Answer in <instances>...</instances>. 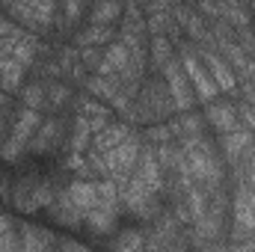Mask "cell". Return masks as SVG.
<instances>
[{
    "instance_id": "1",
    "label": "cell",
    "mask_w": 255,
    "mask_h": 252,
    "mask_svg": "<svg viewBox=\"0 0 255 252\" xmlns=\"http://www.w3.org/2000/svg\"><path fill=\"white\" fill-rule=\"evenodd\" d=\"M178 107H175V98L166 86V80L154 71H148V77L142 80L133 104H130V113H128V125L133 127H145L154 125V122H166L169 116H175Z\"/></svg>"
},
{
    "instance_id": "2",
    "label": "cell",
    "mask_w": 255,
    "mask_h": 252,
    "mask_svg": "<svg viewBox=\"0 0 255 252\" xmlns=\"http://www.w3.org/2000/svg\"><path fill=\"white\" fill-rule=\"evenodd\" d=\"M3 12L36 36H51L60 21V0H9Z\"/></svg>"
},
{
    "instance_id": "3",
    "label": "cell",
    "mask_w": 255,
    "mask_h": 252,
    "mask_svg": "<svg viewBox=\"0 0 255 252\" xmlns=\"http://www.w3.org/2000/svg\"><path fill=\"white\" fill-rule=\"evenodd\" d=\"M119 217H122V199H119V187L113 178H98V202L95 208L86 214L83 220V229L92 235V238H107L116 232L119 226Z\"/></svg>"
},
{
    "instance_id": "4",
    "label": "cell",
    "mask_w": 255,
    "mask_h": 252,
    "mask_svg": "<svg viewBox=\"0 0 255 252\" xmlns=\"http://www.w3.org/2000/svg\"><path fill=\"white\" fill-rule=\"evenodd\" d=\"M42 119H45L42 110H33V107L18 104V110H15V116H12V125L6 127V133L0 136V157L9 160V163L21 160V157L27 154V145H30L33 133L42 125Z\"/></svg>"
},
{
    "instance_id": "5",
    "label": "cell",
    "mask_w": 255,
    "mask_h": 252,
    "mask_svg": "<svg viewBox=\"0 0 255 252\" xmlns=\"http://www.w3.org/2000/svg\"><path fill=\"white\" fill-rule=\"evenodd\" d=\"M142 133L139 130H133L128 139H122L116 148H110V151H104V160H107V169H110V178L116 181V184H122L128 181L130 175H133V169H136V160H139V151H142Z\"/></svg>"
},
{
    "instance_id": "6",
    "label": "cell",
    "mask_w": 255,
    "mask_h": 252,
    "mask_svg": "<svg viewBox=\"0 0 255 252\" xmlns=\"http://www.w3.org/2000/svg\"><path fill=\"white\" fill-rule=\"evenodd\" d=\"M196 51H199V60L205 63V68L211 71L214 83L220 86V92L238 101V98H241V80H238V74L232 71V65L223 60V54H220L217 48H211V45H196Z\"/></svg>"
},
{
    "instance_id": "7",
    "label": "cell",
    "mask_w": 255,
    "mask_h": 252,
    "mask_svg": "<svg viewBox=\"0 0 255 252\" xmlns=\"http://www.w3.org/2000/svg\"><path fill=\"white\" fill-rule=\"evenodd\" d=\"M160 77L166 80V86H169V92H172L178 110H193V107H199V98H196V92H193V86H190V77H187V71H184V65H181L178 57L160 71Z\"/></svg>"
},
{
    "instance_id": "8",
    "label": "cell",
    "mask_w": 255,
    "mask_h": 252,
    "mask_svg": "<svg viewBox=\"0 0 255 252\" xmlns=\"http://www.w3.org/2000/svg\"><path fill=\"white\" fill-rule=\"evenodd\" d=\"M63 136H65V145H68V127H65L63 116H48L42 119L39 130L33 133L30 145H27V154H48V151H57L63 145Z\"/></svg>"
},
{
    "instance_id": "9",
    "label": "cell",
    "mask_w": 255,
    "mask_h": 252,
    "mask_svg": "<svg viewBox=\"0 0 255 252\" xmlns=\"http://www.w3.org/2000/svg\"><path fill=\"white\" fill-rule=\"evenodd\" d=\"M205 122L214 133H226V130H235L241 127V119H238V101L229 98V95H217L214 101L205 104Z\"/></svg>"
},
{
    "instance_id": "10",
    "label": "cell",
    "mask_w": 255,
    "mask_h": 252,
    "mask_svg": "<svg viewBox=\"0 0 255 252\" xmlns=\"http://www.w3.org/2000/svg\"><path fill=\"white\" fill-rule=\"evenodd\" d=\"M255 142V133H250L247 127H235V130H226V133H217V148L223 154V163L232 166L244 157V151Z\"/></svg>"
},
{
    "instance_id": "11",
    "label": "cell",
    "mask_w": 255,
    "mask_h": 252,
    "mask_svg": "<svg viewBox=\"0 0 255 252\" xmlns=\"http://www.w3.org/2000/svg\"><path fill=\"white\" fill-rule=\"evenodd\" d=\"M116 36H119L116 24H86L83 30L71 36V45L74 48H107Z\"/></svg>"
},
{
    "instance_id": "12",
    "label": "cell",
    "mask_w": 255,
    "mask_h": 252,
    "mask_svg": "<svg viewBox=\"0 0 255 252\" xmlns=\"http://www.w3.org/2000/svg\"><path fill=\"white\" fill-rule=\"evenodd\" d=\"M217 51L223 54V60L232 65V71L238 74V80H247V77H255V57H250L235 39H229V42H220L217 45Z\"/></svg>"
},
{
    "instance_id": "13",
    "label": "cell",
    "mask_w": 255,
    "mask_h": 252,
    "mask_svg": "<svg viewBox=\"0 0 255 252\" xmlns=\"http://www.w3.org/2000/svg\"><path fill=\"white\" fill-rule=\"evenodd\" d=\"M133 130H136V127L128 125L125 119H113V122H107L101 130L92 133V145H89V148H95V151H110V148H116L122 139H128Z\"/></svg>"
},
{
    "instance_id": "14",
    "label": "cell",
    "mask_w": 255,
    "mask_h": 252,
    "mask_svg": "<svg viewBox=\"0 0 255 252\" xmlns=\"http://www.w3.org/2000/svg\"><path fill=\"white\" fill-rule=\"evenodd\" d=\"M18 235H21V250L27 252L57 250V235L51 229H39L33 223H18Z\"/></svg>"
},
{
    "instance_id": "15",
    "label": "cell",
    "mask_w": 255,
    "mask_h": 252,
    "mask_svg": "<svg viewBox=\"0 0 255 252\" xmlns=\"http://www.w3.org/2000/svg\"><path fill=\"white\" fill-rule=\"evenodd\" d=\"M175 57H178V51L169 36H148V71L160 74Z\"/></svg>"
},
{
    "instance_id": "16",
    "label": "cell",
    "mask_w": 255,
    "mask_h": 252,
    "mask_svg": "<svg viewBox=\"0 0 255 252\" xmlns=\"http://www.w3.org/2000/svg\"><path fill=\"white\" fill-rule=\"evenodd\" d=\"M27 68L18 63L15 57H0V89H6L9 95H18V89L27 80Z\"/></svg>"
},
{
    "instance_id": "17",
    "label": "cell",
    "mask_w": 255,
    "mask_h": 252,
    "mask_svg": "<svg viewBox=\"0 0 255 252\" xmlns=\"http://www.w3.org/2000/svg\"><path fill=\"white\" fill-rule=\"evenodd\" d=\"M92 133H95V130L89 125V119L80 116V113H74V119H71V125H68V151H89Z\"/></svg>"
},
{
    "instance_id": "18",
    "label": "cell",
    "mask_w": 255,
    "mask_h": 252,
    "mask_svg": "<svg viewBox=\"0 0 255 252\" xmlns=\"http://www.w3.org/2000/svg\"><path fill=\"white\" fill-rule=\"evenodd\" d=\"M122 6L119 0H92L89 3V24H116L119 27V18H122Z\"/></svg>"
},
{
    "instance_id": "19",
    "label": "cell",
    "mask_w": 255,
    "mask_h": 252,
    "mask_svg": "<svg viewBox=\"0 0 255 252\" xmlns=\"http://www.w3.org/2000/svg\"><path fill=\"white\" fill-rule=\"evenodd\" d=\"M229 184H250L255 187V142L244 151L238 163L229 166Z\"/></svg>"
},
{
    "instance_id": "20",
    "label": "cell",
    "mask_w": 255,
    "mask_h": 252,
    "mask_svg": "<svg viewBox=\"0 0 255 252\" xmlns=\"http://www.w3.org/2000/svg\"><path fill=\"white\" fill-rule=\"evenodd\" d=\"M86 9H89L86 0H60V21H57V30H60V33H74Z\"/></svg>"
},
{
    "instance_id": "21",
    "label": "cell",
    "mask_w": 255,
    "mask_h": 252,
    "mask_svg": "<svg viewBox=\"0 0 255 252\" xmlns=\"http://www.w3.org/2000/svg\"><path fill=\"white\" fill-rule=\"evenodd\" d=\"M18 95H21V104H24V107H33V110H42V113H45V95H48V80H42V77L24 80V86L18 89Z\"/></svg>"
},
{
    "instance_id": "22",
    "label": "cell",
    "mask_w": 255,
    "mask_h": 252,
    "mask_svg": "<svg viewBox=\"0 0 255 252\" xmlns=\"http://www.w3.org/2000/svg\"><path fill=\"white\" fill-rule=\"evenodd\" d=\"M107 247L119 252L145 250V232L142 229H116V235H113V241H107Z\"/></svg>"
},
{
    "instance_id": "23",
    "label": "cell",
    "mask_w": 255,
    "mask_h": 252,
    "mask_svg": "<svg viewBox=\"0 0 255 252\" xmlns=\"http://www.w3.org/2000/svg\"><path fill=\"white\" fill-rule=\"evenodd\" d=\"M238 119H241V127H247L250 133H255V104L238 98Z\"/></svg>"
},
{
    "instance_id": "24",
    "label": "cell",
    "mask_w": 255,
    "mask_h": 252,
    "mask_svg": "<svg viewBox=\"0 0 255 252\" xmlns=\"http://www.w3.org/2000/svg\"><path fill=\"white\" fill-rule=\"evenodd\" d=\"M21 250V235H18V223L12 226V229H6L3 235H0V252H15Z\"/></svg>"
},
{
    "instance_id": "25",
    "label": "cell",
    "mask_w": 255,
    "mask_h": 252,
    "mask_svg": "<svg viewBox=\"0 0 255 252\" xmlns=\"http://www.w3.org/2000/svg\"><path fill=\"white\" fill-rule=\"evenodd\" d=\"M77 51H80V63L86 65V71H95L104 57V48H77Z\"/></svg>"
},
{
    "instance_id": "26",
    "label": "cell",
    "mask_w": 255,
    "mask_h": 252,
    "mask_svg": "<svg viewBox=\"0 0 255 252\" xmlns=\"http://www.w3.org/2000/svg\"><path fill=\"white\" fill-rule=\"evenodd\" d=\"M241 98H244V101H250V104H255V77L241 80Z\"/></svg>"
},
{
    "instance_id": "27",
    "label": "cell",
    "mask_w": 255,
    "mask_h": 252,
    "mask_svg": "<svg viewBox=\"0 0 255 252\" xmlns=\"http://www.w3.org/2000/svg\"><path fill=\"white\" fill-rule=\"evenodd\" d=\"M57 250H83V244L71 238H57Z\"/></svg>"
},
{
    "instance_id": "28",
    "label": "cell",
    "mask_w": 255,
    "mask_h": 252,
    "mask_svg": "<svg viewBox=\"0 0 255 252\" xmlns=\"http://www.w3.org/2000/svg\"><path fill=\"white\" fill-rule=\"evenodd\" d=\"M12 226H15V220H12V217H6V214H3V208H0V235H3L6 229H12Z\"/></svg>"
},
{
    "instance_id": "29",
    "label": "cell",
    "mask_w": 255,
    "mask_h": 252,
    "mask_svg": "<svg viewBox=\"0 0 255 252\" xmlns=\"http://www.w3.org/2000/svg\"><path fill=\"white\" fill-rule=\"evenodd\" d=\"M226 3H241V6H250V0H226Z\"/></svg>"
},
{
    "instance_id": "30",
    "label": "cell",
    "mask_w": 255,
    "mask_h": 252,
    "mask_svg": "<svg viewBox=\"0 0 255 252\" xmlns=\"http://www.w3.org/2000/svg\"><path fill=\"white\" fill-rule=\"evenodd\" d=\"M175 3H190V0H175Z\"/></svg>"
},
{
    "instance_id": "31",
    "label": "cell",
    "mask_w": 255,
    "mask_h": 252,
    "mask_svg": "<svg viewBox=\"0 0 255 252\" xmlns=\"http://www.w3.org/2000/svg\"><path fill=\"white\" fill-rule=\"evenodd\" d=\"M86 3H92V0H86Z\"/></svg>"
},
{
    "instance_id": "32",
    "label": "cell",
    "mask_w": 255,
    "mask_h": 252,
    "mask_svg": "<svg viewBox=\"0 0 255 252\" xmlns=\"http://www.w3.org/2000/svg\"><path fill=\"white\" fill-rule=\"evenodd\" d=\"M119 3H125V0H119Z\"/></svg>"
}]
</instances>
